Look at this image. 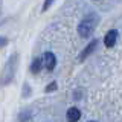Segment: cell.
<instances>
[{"label": "cell", "instance_id": "7", "mask_svg": "<svg viewBox=\"0 0 122 122\" xmlns=\"http://www.w3.org/2000/svg\"><path fill=\"white\" fill-rule=\"evenodd\" d=\"M56 87H58V86H56V82H55V81H53V82H51L47 87H46L44 92H46V93H49V92H55V90H56Z\"/></svg>", "mask_w": 122, "mask_h": 122}, {"label": "cell", "instance_id": "1", "mask_svg": "<svg viewBox=\"0 0 122 122\" xmlns=\"http://www.w3.org/2000/svg\"><path fill=\"white\" fill-rule=\"evenodd\" d=\"M96 25H98V17L95 14H89L87 17H84L81 23L78 25V34L81 37H90L92 34H93V30L95 28H96Z\"/></svg>", "mask_w": 122, "mask_h": 122}, {"label": "cell", "instance_id": "2", "mask_svg": "<svg viewBox=\"0 0 122 122\" xmlns=\"http://www.w3.org/2000/svg\"><path fill=\"white\" fill-rule=\"evenodd\" d=\"M43 64H44V67L47 69V70H53L55 66H56L55 55H53L52 52H44V55H43Z\"/></svg>", "mask_w": 122, "mask_h": 122}, {"label": "cell", "instance_id": "5", "mask_svg": "<svg viewBox=\"0 0 122 122\" xmlns=\"http://www.w3.org/2000/svg\"><path fill=\"white\" fill-rule=\"evenodd\" d=\"M79 117H81V112H79L76 107H70L66 113V119L67 122H78Z\"/></svg>", "mask_w": 122, "mask_h": 122}, {"label": "cell", "instance_id": "6", "mask_svg": "<svg viewBox=\"0 0 122 122\" xmlns=\"http://www.w3.org/2000/svg\"><path fill=\"white\" fill-rule=\"evenodd\" d=\"M43 58H34L32 63H30V72H32L34 75L38 73V72L41 70V67H43Z\"/></svg>", "mask_w": 122, "mask_h": 122}, {"label": "cell", "instance_id": "3", "mask_svg": "<svg viewBox=\"0 0 122 122\" xmlns=\"http://www.w3.org/2000/svg\"><path fill=\"white\" fill-rule=\"evenodd\" d=\"M96 47H98V40H92L90 43L86 46V49H84V51H82L81 53H79L78 60H79V61H84V60H86L89 55H92V53H93V51H95Z\"/></svg>", "mask_w": 122, "mask_h": 122}, {"label": "cell", "instance_id": "4", "mask_svg": "<svg viewBox=\"0 0 122 122\" xmlns=\"http://www.w3.org/2000/svg\"><path fill=\"white\" fill-rule=\"evenodd\" d=\"M116 40H117V30L116 29H112V30H108V32L105 34V37H104V44H105V47H113L114 44H116Z\"/></svg>", "mask_w": 122, "mask_h": 122}, {"label": "cell", "instance_id": "8", "mask_svg": "<svg viewBox=\"0 0 122 122\" xmlns=\"http://www.w3.org/2000/svg\"><path fill=\"white\" fill-rule=\"evenodd\" d=\"M51 5H52V2H44V3H43V11H46Z\"/></svg>", "mask_w": 122, "mask_h": 122}, {"label": "cell", "instance_id": "9", "mask_svg": "<svg viewBox=\"0 0 122 122\" xmlns=\"http://www.w3.org/2000/svg\"><path fill=\"white\" fill-rule=\"evenodd\" d=\"M90 122H93V121H90Z\"/></svg>", "mask_w": 122, "mask_h": 122}]
</instances>
